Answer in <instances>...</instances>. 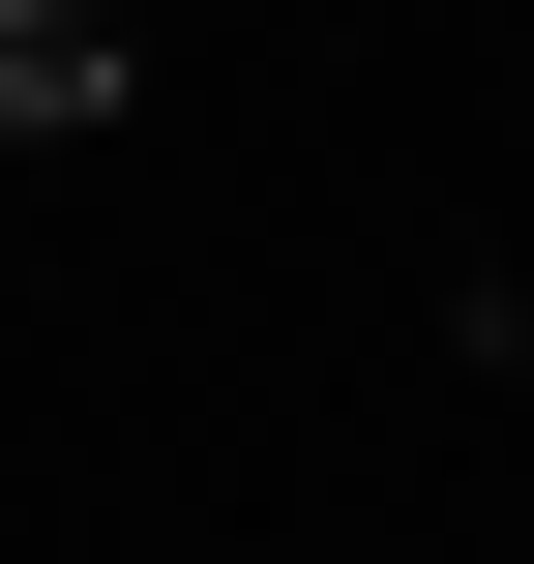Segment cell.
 <instances>
[{"mask_svg":"<svg viewBox=\"0 0 534 564\" xmlns=\"http://www.w3.org/2000/svg\"><path fill=\"white\" fill-rule=\"evenodd\" d=\"M89 89H119V30H89V0H0V149H30V119H89Z\"/></svg>","mask_w":534,"mask_h":564,"instance_id":"obj_1","label":"cell"}]
</instances>
